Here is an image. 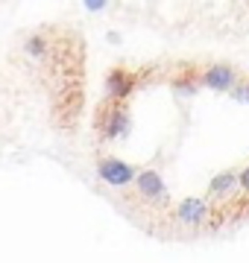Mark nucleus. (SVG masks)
Returning a JSON list of instances; mask_svg holds the SVG:
<instances>
[{
    "label": "nucleus",
    "mask_w": 249,
    "mask_h": 263,
    "mask_svg": "<svg viewBox=\"0 0 249 263\" xmlns=\"http://www.w3.org/2000/svg\"><path fill=\"white\" fill-rule=\"evenodd\" d=\"M82 103H85V91H82V85L62 91L59 100H56V108H53V123L62 126V129H74L77 120H79V111H82Z\"/></svg>",
    "instance_id": "nucleus-1"
},
{
    "label": "nucleus",
    "mask_w": 249,
    "mask_h": 263,
    "mask_svg": "<svg viewBox=\"0 0 249 263\" xmlns=\"http://www.w3.org/2000/svg\"><path fill=\"white\" fill-rule=\"evenodd\" d=\"M97 129L103 138H117L129 129V111H126L123 103H115V100H105L100 103V111H97Z\"/></svg>",
    "instance_id": "nucleus-2"
},
{
    "label": "nucleus",
    "mask_w": 249,
    "mask_h": 263,
    "mask_svg": "<svg viewBox=\"0 0 249 263\" xmlns=\"http://www.w3.org/2000/svg\"><path fill=\"white\" fill-rule=\"evenodd\" d=\"M97 173H100V179L105 184H115V187H123V184L135 181V176H138L129 164H123V161H117V158H103L97 164Z\"/></svg>",
    "instance_id": "nucleus-3"
},
{
    "label": "nucleus",
    "mask_w": 249,
    "mask_h": 263,
    "mask_svg": "<svg viewBox=\"0 0 249 263\" xmlns=\"http://www.w3.org/2000/svg\"><path fill=\"white\" fill-rule=\"evenodd\" d=\"M105 88H109V100L115 103H123L126 97L132 94L135 88V76L126 70V67H112L109 76H105Z\"/></svg>",
    "instance_id": "nucleus-4"
},
{
    "label": "nucleus",
    "mask_w": 249,
    "mask_h": 263,
    "mask_svg": "<svg viewBox=\"0 0 249 263\" xmlns=\"http://www.w3.org/2000/svg\"><path fill=\"white\" fill-rule=\"evenodd\" d=\"M135 184H138V193L147 199H153V202H167V190H164V181L158 173L153 170H144V173H138L135 176Z\"/></svg>",
    "instance_id": "nucleus-5"
},
{
    "label": "nucleus",
    "mask_w": 249,
    "mask_h": 263,
    "mask_svg": "<svg viewBox=\"0 0 249 263\" xmlns=\"http://www.w3.org/2000/svg\"><path fill=\"white\" fill-rule=\"evenodd\" d=\"M205 211H208V202H202V199H188V202L179 205V219L193 226V222H200L202 216H205Z\"/></svg>",
    "instance_id": "nucleus-6"
},
{
    "label": "nucleus",
    "mask_w": 249,
    "mask_h": 263,
    "mask_svg": "<svg viewBox=\"0 0 249 263\" xmlns=\"http://www.w3.org/2000/svg\"><path fill=\"white\" fill-rule=\"evenodd\" d=\"M205 82L211 85V88H229V85H235V70H232V67H226V65H214L208 70V73H205Z\"/></svg>",
    "instance_id": "nucleus-7"
},
{
    "label": "nucleus",
    "mask_w": 249,
    "mask_h": 263,
    "mask_svg": "<svg viewBox=\"0 0 249 263\" xmlns=\"http://www.w3.org/2000/svg\"><path fill=\"white\" fill-rule=\"evenodd\" d=\"M235 181H238V173H235V170H226V173H220L217 179L211 181L208 196H220V193H226L229 187H235Z\"/></svg>",
    "instance_id": "nucleus-8"
},
{
    "label": "nucleus",
    "mask_w": 249,
    "mask_h": 263,
    "mask_svg": "<svg viewBox=\"0 0 249 263\" xmlns=\"http://www.w3.org/2000/svg\"><path fill=\"white\" fill-rule=\"evenodd\" d=\"M27 53L35 59H47V44H44V38L41 35H32L27 41Z\"/></svg>",
    "instance_id": "nucleus-9"
},
{
    "label": "nucleus",
    "mask_w": 249,
    "mask_h": 263,
    "mask_svg": "<svg viewBox=\"0 0 249 263\" xmlns=\"http://www.w3.org/2000/svg\"><path fill=\"white\" fill-rule=\"evenodd\" d=\"M235 100H243V103H249V85H240V88H235Z\"/></svg>",
    "instance_id": "nucleus-10"
},
{
    "label": "nucleus",
    "mask_w": 249,
    "mask_h": 263,
    "mask_svg": "<svg viewBox=\"0 0 249 263\" xmlns=\"http://www.w3.org/2000/svg\"><path fill=\"white\" fill-rule=\"evenodd\" d=\"M85 9H88V12H100V9H105V3H103V0H88Z\"/></svg>",
    "instance_id": "nucleus-11"
},
{
    "label": "nucleus",
    "mask_w": 249,
    "mask_h": 263,
    "mask_svg": "<svg viewBox=\"0 0 249 263\" xmlns=\"http://www.w3.org/2000/svg\"><path fill=\"white\" fill-rule=\"evenodd\" d=\"M238 181H240V187L243 190H249V167L243 170V173H238Z\"/></svg>",
    "instance_id": "nucleus-12"
}]
</instances>
